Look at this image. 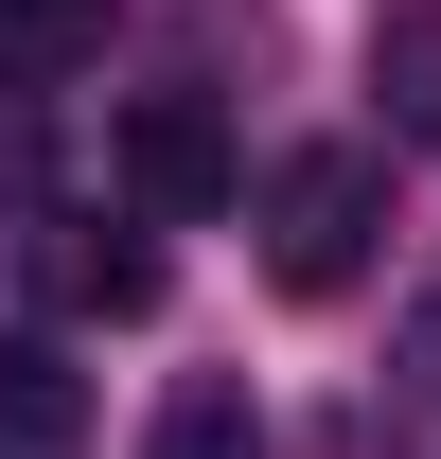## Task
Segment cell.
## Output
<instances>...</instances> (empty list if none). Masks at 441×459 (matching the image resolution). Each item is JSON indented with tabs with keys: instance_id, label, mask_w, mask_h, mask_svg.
<instances>
[{
	"instance_id": "obj_1",
	"label": "cell",
	"mask_w": 441,
	"mask_h": 459,
	"mask_svg": "<svg viewBox=\"0 0 441 459\" xmlns=\"http://www.w3.org/2000/svg\"><path fill=\"white\" fill-rule=\"evenodd\" d=\"M247 230H265V283L282 300H335L353 265H371V230H388V160H371V142H300Z\"/></svg>"
},
{
	"instance_id": "obj_2",
	"label": "cell",
	"mask_w": 441,
	"mask_h": 459,
	"mask_svg": "<svg viewBox=\"0 0 441 459\" xmlns=\"http://www.w3.org/2000/svg\"><path fill=\"white\" fill-rule=\"evenodd\" d=\"M124 195H142V212H229V195H247V160H229V124L195 107V89H142V107H124Z\"/></svg>"
},
{
	"instance_id": "obj_3",
	"label": "cell",
	"mask_w": 441,
	"mask_h": 459,
	"mask_svg": "<svg viewBox=\"0 0 441 459\" xmlns=\"http://www.w3.org/2000/svg\"><path fill=\"white\" fill-rule=\"evenodd\" d=\"M0 459H89V371L54 336H0Z\"/></svg>"
},
{
	"instance_id": "obj_4",
	"label": "cell",
	"mask_w": 441,
	"mask_h": 459,
	"mask_svg": "<svg viewBox=\"0 0 441 459\" xmlns=\"http://www.w3.org/2000/svg\"><path fill=\"white\" fill-rule=\"evenodd\" d=\"M371 107H388V142H441V0L371 18Z\"/></svg>"
},
{
	"instance_id": "obj_5",
	"label": "cell",
	"mask_w": 441,
	"mask_h": 459,
	"mask_svg": "<svg viewBox=\"0 0 441 459\" xmlns=\"http://www.w3.org/2000/svg\"><path fill=\"white\" fill-rule=\"evenodd\" d=\"M54 300H89V318H142V300H160V247H124V230H71V247H54Z\"/></svg>"
},
{
	"instance_id": "obj_6",
	"label": "cell",
	"mask_w": 441,
	"mask_h": 459,
	"mask_svg": "<svg viewBox=\"0 0 441 459\" xmlns=\"http://www.w3.org/2000/svg\"><path fill=\"white\" fill-rule=\"evenodd\" d=\"M142 459H265V406L212 371V389H177V406H160V442H142Z\"/></svg>"
},
{
	"instance_id": "obj_7",
	"label": "cell",
	"mask_w": 441,
	"mask_h": 459,
	"mask_svg": "<svg viewBox=\"0 0 441 459\" xmlns=\"http://www.w3.org/2000/svg\"><path fill=\"white\" fill-rule=\"evenodd\" d=\"M0 212H54V107H36V71H0Z\"/></svg>"
},
{
	"instance_id": "obj_8",
	"label": "cell",
	"mask_w": 441,
	"mask_h": 459,
	"mask_svg": "<svg viewBox=\"0 0 441 459\" xmlns=\"http://www.w3.org/2000/svg\"><path fill=\"white\" fill-rule=\"evenodd\" d=\"M107 54V0H0V71H71Z\"/></svg>"
},
{
	"instance_id": "obj_9",
	"label": "cell",
	"mask_w": 441,
	"mask_h": 459,
	"mask_svg": "<svg viewBox=\"0 0 441 459\" xmlns=\"http://www.w3.org/2000/svg\"><path fill=\"white\" fill-rule=\"evenodd\" d=\"M406 371H424V389H441V300H424V318H406Z\"/></svg>"
}]
</instances>
